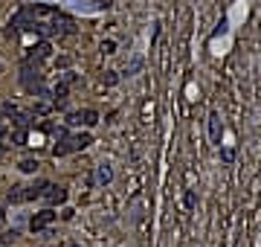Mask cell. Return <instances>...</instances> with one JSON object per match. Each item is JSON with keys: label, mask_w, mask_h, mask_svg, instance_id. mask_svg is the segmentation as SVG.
Wrapping results in <instances>:
<instances>
[{"label": "cell", "mask_w": 261, "mask_h": 247, "mask_svg": "<svg viewBox=\"0 0 261 247\" xmlns=\"http://www.w3.org/2000/svg\"><path fill=\"white\" fill-rule=\"evenodd\" d=\"M93 142L90 134H61L55 149H52V157H64V154H73V152H84L87 145Z\"/></svg>", "instance_id": "cell-1"}, {"label": "cell", "mask_w": 261, "mask_h": 247, "mask_svg": "<svg viewBox=\"0 0 261 247\" xmlns=\"http://www.w3.org/2000/svg\"><path fill=\"white\" fill-rule=\"evenodd\" d=\"M21 84H24L26 93L38 96V90L44 87V73L38 70V64H24V70H21Z\"/></svg>", "instance_id": "cell-2"}, {"label": "cell", "mask_w": 261, "mask_h": 247, "mask_svg": "<svg viewBox=\"0 0 261 247\" xmlns=\"http://www.w3.org/2000/svg\"><path fill=\"white\" fill-rule=\"evenodd\" d=\"M76 32V21L70 15H61V12H52L49 15V35H73Z\"/></svg>", "instance_id": "cell-3"}, {"label": "cell", "mask_w": 261, "mask_h": 247, "mask_svg": "<svg viewBox=\"0 0 261 247\" xmlns=\"http://www.w3.org/2000/svg\"><path fill=\"white\" fill-rule=\"evenodd\" d=\"M49 56H52V47H49V41H38L35 47H29L24 64H38V67H41V61H47Z\"/></svg>", "instance_id": "cell-4"}, {"label": "cell", "mask_w": 261, "mask_h": 247, "mask_svg": "<svg viewBox=\"0 0 261 247\" xmlns=\"http://www.w3.org/2000/svg\"><path fill=\"white\" fill-rule=\"evenodd\" d=\"M67 122L70 125H96L99 122V114H96L93 108H84V111H73V114H67Z\"/></svg>", "instance_id": "cell-5"}, {"label": "cell", "mask_w": 261, "mask_h": 247, "mask_svg": "<svg viewBox=\"0 0 261 247\" xmlns=\"http://www.w3.org/2000/svg\"><path fill=\"white\" fill-rule=\"evenodd\" d=\"M52 221H55V212L47 207V210H41V212H35V215H32V221H29V230H32V233H44V230H47Z\"/></svg>", "instance_id": "cell-6"}, {"label": "cell", "mask_w": 261, "mask_h": 247, "mask_svg": "<svg viewBox=\"0 0 261 247\" xmlns=\"http://www.w3.org/2000/svg\"><path fill=\"white\" fill-rule=\"evenodd\" d=\"M29 21H32V18H29V15H26L24 9H21V12L15 15V18H9V26H6V38H15L18 32L29 29Z\"/></svg>", "instance_id": "cell-7"}, {"label": "cell", "mask_w": 261, "mask_h": 247, "mask_svg": "<svg viewBox=\"0 0 261 247\" xmlns=\"http://www.w3.org/2000/svg\"><path fill=\"white\" fill-rule=\"evenodd\" d=\"M41 198L47 201L49 207H55V204H64V201H67V189H64V186H55V183H49V186L44 189V195H41Z\"/></svg>", "instance_id": "cell-8"}, {"label": "cell", "mask_w": 261, "mask_h": 247, "mask_svg": "<svg viewBox=\"0 0 261 247\" xmlns=\"http://www.w3.org/2000/svg\"><path fill=\"white\" fill-rule=\"evenodd\" d=\"M221 137H224V122L218 117V111H212V114H209V140H212L215 145H221Z\"/></svg>", "instance_id": "cell-9"}, {"label": "cell", "mask_w": 261, "mask_h": 247, "mask_svg": "<svg viewBox=\"0 0 261 247\" xmlns=\"http://www.w3.org/2000/svg\"><path fill=\"white\" fill-rule=\"evenodd\" d=\"M110 180H113V169H110V163L96 166V175H93V183H96V186H107Z\"/></svg>", "instance_id": "cell-10"}, {"label": "cell", "mask_w": 261, "mask_h": 247, "mask_svg": "<svg viewBox=\"0 0 261 247\" xmlns=\"http://www.w3.org/2000/svg\"><path fill=\"white\" fill-rule=\"evenodd\" d=\"M47 186H49V180H38V183H32V186H26V201H35V198H41Z\"/></svg>", "instance_id": "cell-11"}, {"label": "cell", "mask_w": 261, "mask_h": 247, "mask_svg": "<svg viewBox=\"0 0 261 247\" xmlns=\"http://www.w3.org/2000/svg\"><path fill=\"white\" fill-rule=\"evenodd\" d=\"M6 201H9V204H24L26 201V186H12L9 192H6Z\"/></svg>", "instance_id": "cell-12"}, {"label": "cell", "mask_w": 261, "mask_h": 247, "mask_svg": "<svg viewBox=\"0 0 261 247\" xmlns=\"http://www.w3.org/2000/svg\"><path fill=\"white\" fill-rule=\"evenodd\" d=\"M143 64H145V61L140 59V56H134V59H130L128 64H125V76H137V73L143 70Z\"/></svg>", "instance_id": "cell-13"}, {"label": "cell", "mask_w": 261, "mask_h": 247, "mask_svg": "<svg viewBox=\"0 0 261 247\" xmlns=\"http://www.w3.org/2000/svg\"><path fill=\"white\" fill-rule=\"evenodd\" d=\"M38 160H32V157H24V160H21V163H18V169H21V172H26V175H35L38 172Z\"/></svg>", "instance_id": "cell-14"}, {"label": "cell", "mask_w": 261, "mask_h": 247, "mask_svg": "<svg viewBox=\"0 0 261 247\" xmlns=\"http://www.w3.org/2000/svg\"><path fill=\"white\" fill-rule=\"evenodd\" d=\"M221 160H224V163H232V160H235V149H229V145L221 149Z\"/></svg>", "instance_id": "cell-15"}, {"label": "cell", "mask_w": 261, "mask_h": 247, "mask_svg": "<svg viewBox=\"0 0 261 247\" xmlns=\"http://www.w3.org/2000/svg\"><path fill=\"white\" fill-rule=\"evenodd\" d=\"M102 82H105L107 87H110V84H116V82H119V76H116L113 70H105V76H102Z\"/></svg>", "instance_id": "cell-16"}, {"label": "cell", "mask_w": 261, "mask_h": 247, "mask_svg": "<svg viewBox=\"0 0 261 247\" xmlns=\"http://www.w3.org/2000/svg\"><path fill=\"white\" fill-rule=\"evenodd\" d=\"M130 212H134V215H130V221L137 224V221H140V218H143V204L137 201V204H134V210H130Z\"/></svg>", "instance_id": "cell-17"}, {"label": "cell", "mask_w": 261, "mask_h": 247, "mask_svg": "<svg viewBox=\"0 0 261 247\" xmlns=\"http://www.w3.org/2000/svg\"><path fill=\"white\" fill-rule=\"evenodd\" d=\"M15 235H18L15 230H12V233H6L3 238H0V247H12V244H15Z\"/></svg>", "instance_id": "cell-18"}, {"label": "cell", "mask_w": 261, "mask_h": 247, "mask_svg": "<svg viewBox=\"0 0 261 247\" xmlns=\"http://www.w3.org/2000/svg\"><path fill=\"white\" fill-rule=\"evenodd\" d=\"M102 53H107V56L116 53V41H102Z\"/></svg>", "instance_id": "cell-19"}, {"label": "cell", "mask_w": 261, "mask_h": 247, "mask_svg": "<svg viewBox=\"0 0 261 247\" xmlns=\"http://www.w3.org/2000/svg\"><path fill=\"white\" fill-rule=\"evenodd\" d=\"M61 82H64V84H73V82H79V76H76V73H70V70H67V73H64V76H61Z\"/></svg>", "instance_id": "cell-20"}, {"label": "cell", "mask_w": 261, "mask_h": 247, "mask_svg": "<svg viewBox=\"0 0 261 247\" xmlns=\"http://www.w3.org/2000/svg\"><path fill=\"white\" fill-rule=\"evenodd\" d=\"M183 204H186V210H191V207H194V192H186V198H183Z\"/></svg>", "instance_id": "cell-21"}, {"label": "cell", "mask_w": 261, "mask_h": 247, "mask_svg": "<svg viewBox=\"0 0 261 247\" xmlns=\"http://www.w3.org/2000/svg\"><path fill=\"white\" fill-rule=\"evenodd\" d=\"M6 224V212H3V207H0V227Z\"/></svg>", "instance_id": "cell-22"}, {"label": "cell", "mask_w": 261, "mask_h": 247, "mask_svg": "<svg viewBox=\"0 0 261 247\" xmlns=\"http://www.w3.org/2000/svg\"><path fill=\"white\" fill-rule=\"evenodd\" d=\"M0 137H6V125H0Z\"/></svg>", "instance_id": "cell-23"}, {"label": "cell", "mask_w": 261, "mask_h": 247, "mask_svg": "<svg viewBox=\"0 0 261 247\" xmlns=\"http://www.w3.org/2000/svg\"><path fill=\"white\" fill-rule=\"evenodd\" d=\"M0 73H3V61H0Z\"/></svg>", "instance_id": "cell-24"}, {"label": "cell", "mask_w": 261, "mask_h": 247, "mask_svg": "<svg viewBox=\"0 0 261 247\" xmlns=\"http://www.w3.org/2000/svg\"><path fill=\"white\" fill-rule=\"evenodd\" d=\"M70 247H79V244H70Z\"/></svg>", "instance_id": "cell-25"}]
</instances>
